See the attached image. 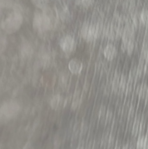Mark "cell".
I'll return each mask as SVG.
<instances>
[{
	"label": "cell",
	"mask_w": 148,
	"mask_h": 149,
	"mask_svg": "<svg viewBox=\"0 0 148 149\" xmlns=\"http://www.w3.org/2000/svg\"><path fill=\"white\" fill-rule=\"evenodd\" d=\"M23 21L22 16L18 12H13L10 15L2 24V28L6 32L12 33L21 27Z\"/></svg>",
	"instance_id": "cell-1"
},
{
	"label": "cell",
	"mask_w": 148,
	"mask_h": 149,
	"mask_svg": "<svg viewBox=\"0 0 148 149\" xmlns=\"http://www.w3.org/2000/svg\"><path fill=\"white\" fill-rule=\"evenodd\" d=\"M19 106L15 103H9L4 104L0 110V116L4 119H11L17 114Z\"/></svg>",
	"instance_id": "cell-2"
},
{
	"label": "cell",
	"mask_w": 148,
	"mask_h": 149,
	"mask_svg": "<svg viewBox=\"0 0 148 149\" xmlns=\"http://www.w3.org/2000/svg\"><path fill=\"white\" fill-rule=\"evenodd\" d=\"M33 25L37 31H44L49 28V20L46 17L38 13L35 15Z\"/></svg>",
	"instance_id": "cell-3"
},
{
	"label": "cell",
	"mask_w": 148,
	"mask_h": 149,
	"mask_svg": "<svg viewBox=\"0 0 148 149\" xmlns=\"http://www.w3.org/2000/svg\"><path fill=\"white\" fill-rule=\"evenodd\" d=\"M60 46L63 52L66 53H70L75 49V40L70 36H66L61 40Z\"/></svg>",
	"instance_id": "cell-4"
},
{
	"label": "cell",
	"mask_w": 148,
	"mask_h": 149,
	"mask_svg": "<svg viewBox=\"0 0 148 149\" xmlns=\"http://www.w3.org/2000/svg\"><path fill=\"white\" fill-rule=\"evenodd\" d=\"M82 35L84 39L88 42L92 41L98 36L97 28L93 26L86 25L82 28Z\"/></svg>",
	"instance_id": "cell-5"
},
{
	"label": "cell",
	"mask_w": 148,
	"mask_h": 149,
	"mask_svg": "<svg viewBox=\"0 0 148 149\" xmlns=\"http://www.w3.org/2000/svg\"><path fill=\"white\" fill-rule=\"evenodd\" d=\"M68 67L69 71L72 73L78 74L82 72L83 64L80 60L77 58H73L69 62Z\"/></svg>",
	"instance_id": "cell-6"
},
{
	"label": "cell",
	"mask_w": 148,
	"mask_h": 149,
	"mask_svg": "<svg viewBox=\"0 0 148 149\" xmlns=\"http://www.w3.org/2000/svg\"><path fill=\"white\" fill-rule=\"evenodd\" d=\"M66 103V100L60 95H57L54 96L52 100L51 105L53 109H57L64 107Z\"/></svg>",
	"instance_id": "cell-7"
},
{
	"label": "cell",
	"mask_w": 148,
	"mask_h": 149,
	"mask_svg": "<svg viewBox=\"0 0 148 149\" xmlns=\"http://www.w3.org/2000/svg\"><path fill=\"white\" fill-rule=\"evenodd\" d=\"M116 54L117 52L115 47L111 44L107 45L104 51V55L105 58L110 61L114 59L116 56Z\"/></svg>",
	"instance_id": "cell-8"
},
{
	"label": "cell",
	"mask_w": 148,
	"mask_h": 149,
	"mask_svg": "<svg viewBox=\"0 0 148 149\" xmlns=\"http://www.w3.org/2000/svg\"><path fill=\"white\" fill-rule=\"evenodd\" d=\"M80 93L79 91H76L74 93L73 97V101L72 107L76 109L78 105L79 101V97H80Z\"/></svg>",
	"instance_id": "cell-9"
},
{
	"label": "cell",
	"mask_w": 148,
	"mask_h": 149,
	"mask_svg": "<svg viewBox=\"0 0 148 149\" xmlns=\"http://www.w3.org/2000/svg\"><path fill=\"white\" fill-rule=\"evenodd\" d=\"M76 2L79 6L87 7L90 6L92 3V0H77Z\"/></svg>",
	"instance_id": "cell-10"
},
{
	"label": "cell",
	"mask_w": 148,
	"mask_h": 149,
	"mask_svg": "<svg viewBox=\"0 0 148 149\" xmlns=\"http://www.w3.org/2000/svg\"><path fill=\"white\" fill-rule=\"evenodd\" d=\"M147 13H143L142 15V19L143 21L144 22H145L147 21Z\"/></svg>",
	"instance_id": "cell-11"
}]
</instances>
